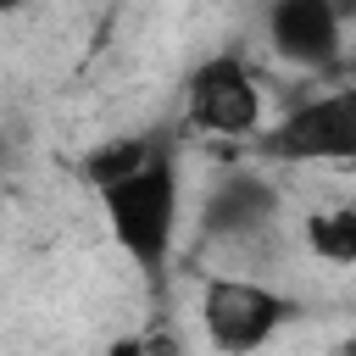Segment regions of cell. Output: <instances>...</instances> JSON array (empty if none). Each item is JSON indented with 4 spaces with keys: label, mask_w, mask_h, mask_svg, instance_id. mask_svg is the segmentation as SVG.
<instances>
[{
    "label": "cell",
    "mask_w": 356,
    "mask_h": 356,
    "mask_svg": "<svg viewBox=\"0 0 356 356\" xmlns=\"http://www.w3.org/2000/svg\"><path fill=\"white\" fill-rule=\"evenodd\" d=\"M95 195H100V211H106V228H111L117 250L150 284H161V273L172 261V239H178V206H184L172 150L161 145L139 172H128V178H117V184H106Z\"/></svg>",
    "instance_id": "obj_1"
},
{
    "label": "cell",
    "mask_w": 356,
    "mask_h": 356,
    "mask_svg": "<svg viewBox=\"0 0 356 356\" xmlns=\"http://www.w3.org/2000/svg\"><path fill=\"white\" fill-rule=\"evenodd\" d=\"M250 150L273 167L350 161L356 156V89H328V95L289 106L278 122L250 134Z\"/></svg>",
    "instance_id": "obj_2"
},
{
    "label": "cell",
    "mask_w": 356,
    "mask_h": 356,
    "mask_svg": "<svg viewBox=\"0 0 356 356\" xmlns=\"http://www.w3.org/2000/svg\"><path fill=\"white\" fill-rule=\"evenodd\" d=\"M295 317L300 306L284 289H267L256 278H206L200 289V334L217 356H256Z\"/></svg>",
    "instance_id": "obj_3"
},
{
    "label": "cell",
    "mask_w": 356,
    "mask_h": 356,
    "mask_svg": "<svg viewBox=\"0 0 356 356\" xmlns=\"http://www.w3.org/2000/svg\"><path fill=\"white\" fill-rule=\"evenodd\" d=\"M184 117L211 139H250L261 128V83L245 67V56L234 50L206 56L184 83Z\"/></svg>",
    "instance_id": "obj_4"
},
{
    "label": "cell",
    "mask_w": 356,
    "mask_h": 356,
    "mask_svg": "<svg viewBox=\"0 0 356 356\" xmlns=\"http://www.w3.org/2000/svg\"><path fill=\"white\" fill-rule=\"evenodd\" d=\"M273 56L306 72H328L345 56V11L328 0H278L267 6Z\"/></svg>",
    "instance_id": "obj_5"
},
{
    "label": "cell",
    "mask_w": 356,
    "mask_h": 356,
    "mask_svg": "<svg viewBox=\"0 0 356 356\" xmlns=\"http://www.w3.org/2000/svg\"><path fill=\"white\" fill-rule=\"evenodd\" d=\"M200 222H206V239H222V245L256 239V234H267L278 222V189L267 178H256V172H228L211 189Z\"/></svg>",
    "instance_id": "obj_6"
},
{
    "label": "cell",
    "mask_w": 356,
    "mask_h": 356,
    "mask_svg": "<svg viewBox=\"0 0 356 356\" xmlns=\"http://www.w3.org/2000/svg\"><path fill=\"white\" fill-rule=\"evenodd\" d=\"M156 150H161V139H150V134H122V139H111V145L89 150V156L78 161V178H83L89 189H106V184L128 178V172H139Z\"/></svg>",
    "instance_id": "obj_7"
},
{
    "label": "cell",
    "mask_w": 356,
    "mask_h": 356,
    "mask_svg": "<svg viewBox=\"0 0 356 356\" xmlns=\"http://www.w3.org/2000/svg\"><path fill=\"white\" fill-rule=\"evenodd\" d=\"M306 245H312L317 261L350 267V261H356V211H350V206L312 211V217H306Z\"/></svg>",
    "instance_id": "obj_8"
},
{
    "label": "cell",
    "mask_w": 356,
    "mask_h": 356,
    "mask_svg": "<svg viewBox=\"0 0 356 356\" xmlns=\"http://www.w3.org/2000/svg\"><path fill=\"white\" fill-rule=\"evenodd\" d=\"M106 356H150V339H145V334H117V339L106 345Z\"/></svg>",
    "instance_id": "obj_9"
}]
</instances>
